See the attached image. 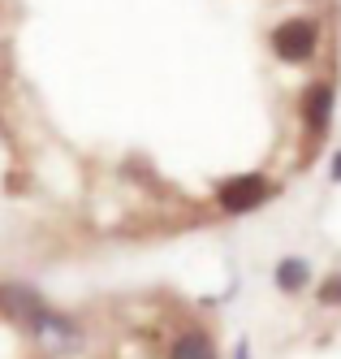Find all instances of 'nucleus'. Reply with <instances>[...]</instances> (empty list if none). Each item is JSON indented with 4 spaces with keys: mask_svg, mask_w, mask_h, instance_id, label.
<instances>
[{
    "mask_svg": "<svg viewBox=\"0 0 341 359\" xmlns=\"http://www.w3.org/2000/svg\"><path fill=\"white\" fill-rule=\"evenodd\" d=\"M0 316L26 325L35 338H48L57 346H74L78 342V325L69 316H57L43 303V294L35 286H22V281H5V286H0Z\"/></svg>",
    "mask_w": 341,
    "mask_h": 359,
    "instance_id": "1",
    "label": "nucleus"
},
{
    "mask_svg": "<svg viewBox=\"0 0 341 359\" xmlns=\"http://www.w3.org/2000/svg\"><path fill=\"white\" fill-rule=\"evenodd\" d=\"M272 53L277 61L285 65H302L316 57V48H320V27H316V18H285L272 27Z\"/></svg>",
    "mask_w": 341,
    "mask_h": 359,
    "instance_id": "2",
    "label": "nucleus"
},
{
    "mask_svg": "<svg viewBox=\"0 0 341 359\" xmlns=\"http://www.w3.org/2000/svg\"><path fill=\"white\" fill-rule=\"evenodd\" d=\"M272 195H277V187L268 182L264 173H238V177H225V182L216 187V203H221V212H229V217L264 208Z\"/></svg>",
    "mask_w": 341,
    "mask_h": 359,
    "instance_id": "3",
    "label": "nucleus"
},
{
    "mask_svg": "<svg viewBox=\"0 0 341 359\" xmlns=\"http://www.w3.org/2000/svg\"><path fill=\"white\" fill-rule=\"evenodd\" d=\"M333 109H337V87L328 79L320 83H311L302 91V121H307V130L311 139H324L328 135V121H333Z\"/></svg>",
    "mask_w": 341,
    "mask_h": 359,
    "instance_id": "4",
    "label": "nucleus"
},
{
    "mask_svg": "<svg viewBox=\"0 0 341 359\" xmlns=\"http://www.w3.org/2000/svg\"><path fill=\"white\" fill-rule=\"evenodd\" d=\"M169 359H221V351H216V342H212L207 329H186V333L173 338Z\"/></svg>",
    "mask_w": 341,
    "mask_h": 359,
    "instance_id": "5",
    "label": "nucleus"
},
{
    "mask_svg": "<svg viewBox=\"0 0 341 359\" xmlns=\"http://www.w3.org/2000/svg\"><path fill=\"white\" fill-rule=\"evenodd\" d=\"M272 281H277V290L285 294H298L307 281H311V264L302 260V255H281L277 269H272Z\"/></svg>",
    "mask_w": 341,
    "mask_h": 359,
    "instance_id": "6",
    "label": "nucleus"
},
{
    "mask_svg": "<svg viewBox=\"0 0 341 359\" xmlns=\"http://www.w3.org/2000/svg\"><path fill=\"white\" fill-rule=\"evenodd\" d=\"M320 303H341V273L328 277L324 286H320Z\"/></svg>",
    "mask_w": 341,
    "mask_h": 359,
    "instance_id": "7",
    "label": "nucleus"
},
{
    "mask_svg": "<svg viewBox=\"0 0 341 359\" xmlns=\"http://www.w3.org/2000/svg\"><path fill=\"white\" fill-rule=\"evenodd\" d=\"M233 359H251V342H246V338H242L238 346H233Z\"/></svg>",
    "mask_w": 341,
    "mask_h": 359,
    "instance_id": "8",
    "label": "nucleus"
},
{
    "mask_svg": "<svg viewBox=\"0 0 341 359\" xmlns=\"http://www.w3.org/2000/svg\"><path fill=\"white\" fill-rule=\"evenodd\" d=\"M328 173H333V182H341V151L333 156V165H328Z\"/></svg>",
    "mask_w": 341,
    "mask_h": 359,
    "instance_id": "9",
    "label": "nucleus"
}]
</instances>
